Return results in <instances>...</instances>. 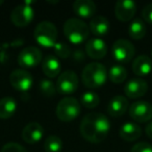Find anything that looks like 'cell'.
<instances>
[{"label": "cell", "instance_id": "1", "mask_svg": "<svg viewBox=\"0 0 152 152\" xmlns=\"http://www.w3.org/2000/svg\"><path fill=\"white\" fill-rule=\"evenodd\" d=\"M110 129L108 118L101 113H90L81 120L80 134L85 140L97 144L105 140Z\"/></svg>", "mask_w": 152, "mask_h": 152}, {"label": "cell", "instance_id": "2", "mask_svg": "<svg viewBox=\"0 0 152 152\" xmlns=\"http://www.w3.org/2000/svg\"><path fill=\"white\" fill-rule=\"evenodd\" d=\"M107 77L108 72L105 66L97 61L88 64L81 72V79L83 85L90 89L102 87L106 83Z\"/></svg>", "mask_w": 152, "mask_h": 152}, {"label": "cell", "instance_id": "3", "mask_svg": "<svg viewBox=\"0 0 152 152\" xmlns=\"http://www.w3.org/2000/svg\"><path fill=\"white\" fill-rule=\"evenodd\" d=\"M64 34L68 41L73 44H81L90 34V27L78 18H70L64 24Z\"/></svg>", "mask_w": 152, "mask_h": 152}, {"label": "cell", "instance_id": "4", "mask_svg": "<svg viewBox=\"0 0 152 152\" xmlns=\"http://www.w3.org/2000/svg\"><path fill=\"white\" fill-rule=\"evenodd\" d=\"M34 37L38 44L43 47H54L57 41V29L49 21L40 22L34 28Z\"/></svg>", "mask_w": 152, "mask_h": 152}, {"label": "cell", "instance_id": "5", "mask_svg": "<svg viewBox=\"0 0 152 152\" xmlns=\"http://www.w3.org/2000/svg\"><path fill=\"white\" fill-rule=\"evenodd\" d=\"M81 110L80 103L73 97H65L56 105L55 114L56 117L63 122H70L79 116Z\"/></svg>", "mask_w": 152, "mask_h": 152}, {"label": "cell", "instance_id": "6", "mask_svg": "<svg viewBox=\"0 0 152 152\" xmlns=\"http://www.w3.org/2000/svg\"><path fill=\"white\" fill-rule=\"evenodd\" d=\"M113 56L120 63H128L133 58L135 53L134 46L125 39H119L113 44Z\"/></svg>", "mask_w": 152, "mask_h": 152}, {"label": "cell", "instance_id": "7", "mask_svg": "<svg viewBox=\"0 0 152 152\" xmlns=\"http://www.w3.org/2000/svg\"><path fill=\"white\" fill-rule=\"evenodd\" d=\"M78 77L74 71L68 70L58 76L56 83V90L61 95L73 94L78 88Z\"/></svg>", "mask_w": 152, "mask_h": 152}, {"label": "cell", "instance_id": "8", "mask_svg": "<svg viewBox=\"0 0 152 152\" xmlns=\"http://www.w3.org/2000/svg\"><path fill=\"white\" fill-rule=\"evenodd\" d=\"M10 83L12 87L19 92H27L34 85V78L31 74L24 69L14 70L10 75Z\"/></svg>", "mask_w": 152, "mask_h": 152}, {"label": "cell", "instance_id": "9", "mask_svg": "<svg viewBox=\"0 0 152 152\" xmlns=\"http://www.w3.org/2000/svg\"><path fill=\"white\" fill-rule=\"evenodd\" d=\"M129 116L137 123L149 122L152 119V104L144 100H137L129 106Z\"/></svg>", "mask_w": 152, "mask_h": 152}, {"label": "cell", "instance_id": "10", "mask_svg": "<svg viewBox=\"0 0 152 152\" xmlns=\"http://www.w3.org/2000/svg\"><path fill=\"white\" fill-rule=\"evenodd\" d=\"M34 11L29 4L17 5L11 13V20L17 27H25L34 20Z\"/></svg>", "mask_w": 152, "mask_h": 152}, {"label": "cell", "instance_id": "11", "mask_svg": "<svg viewBox=\"0 0 152 152\" xmlns=\"http://www.w3.org/2000/svg\"><path fill=\"white\" fill-rule=\"evenodd\" d=\"M43 61L42 52L38 47L29 46L21 50L18 55V63L23 68H34Z\"/></svg>", "mask_w": 152, "mask_h": 152}, {"label": "cell", "instance_id": "12", "mask_svg": "<svg viewBox=\"0 0 152 152\" xmlns=\"http://www.w3.org/2000/svg\"><path fill=\"white\" fill-rule=\"evenodd\" d=\"M137 13V3L132 0H119L115 5V15L122 22L130 21Z\"/></svg>", "mask_w": 152, "mask_h": 152}, {"label": "cell", "instance_id": "13", "mask_svg": "<svg viewBox=\"0 0 152 152\" xmlns=\"http://www.w3.org/2000/svg\"><path fill=\"white\" fill-rule=\"evenodd\" d=\"M148 91V85L144 79L133 78L130 79L124 86V93L128 98L137 99L146 95Z\"/></svg>", "mask_w": 152, "mask_h": 152}, {"label": "cell", "instance_id": "14", "mask_svg": "<svg viewBox=\"0 0 152 152\" xmlns=\"http://www.w3.org/2000/svg\"><path fill=\"white\" fill-rule=\"evenodd\" d=\"M86 52L91 58L101 59L107 53V46L100 38L91 39L86 44Z\"/></svg>", "mask_w": 152, "mask_h": 152}, {"label": "cell", "instance_id": "15", "mask_svg": "<svg viewBox=\"0 0 152 152\" xmlns=\"http://www.w3.org/2000/svg\"><path fill=\"white\" fill-rule=\"evenodd\" d=\"M44 135V128L38 122H30L22 130V139L27 144H37Z\"/></svg>", "mask_w": 152, "mask_h": 152}, {"label": "cell", "instance_id": "16", "mask_svg": "<svg viewBox=\"0 0 152 152\" xmlns=\"http://www.w3.org/2000/svg\"><path fill=\"white\" fill-rule=\"evenodd\" d=\"M127 110H129L128 99L124 96H115L107 104V113L113 118H119L123 116Z\"/></svg>", "mask_w": 152, "mask_h": 152}, {"label": "cell", "instance_id": "17", "mask_svg": "<svg viewBox=\"0 0 152 152\" xmlns=\"http://www.w3.org/2000/svg\"><path fill=\"white\" fill-rule=\"evenodd\" d=\"M74 13L81 18H91L96 13V4L92 0H76L72 5Z\"/></svg>", "mask_w": 152, "mask_h": 152}, {"label": "cell", "instance_id": "18", "mask_svg": "<svg viewBox=\"0 0 152 152\" xmlns=\"http://www.w3.org/2000/svg\"><path fill=\"white\" fill-rule=\"evenodd\" d=\"M132 71L140 77L149 75L152 72V59L147 55H139L132 63Z\"/></svg>", "mask_w": 152, "mask_h": 152}, {"label": "cell", "instance_id": "19", "mask_svg": "<svg viewBox=\"0 0 152 152\" xmlns=\"http://www.w3.org/2000/svg\"><path fill=\"white\" fill-rule=\"evenodd\" d=\"M119 135L126 142H133L142 135V128L140 125L133 122H126L121 126Z\"/></svg>", "mask_w": 152, "mask_h": 152}, {"label": "cell", "instance_id": "20", "mask_svg": "<svg viewBox=\"0 0 152 152\" xmlns=\"http://www.w3.org/2000/svg\"><path fill=\"white\" fill-rule=\"evenodd\" d=\"M42 70L49 78H54L61 73V63L54 55H47L42 61Z\"/></svg>", "mask_w": 152, "mask_h": 152}, {"label": "cell", "instance_id": "21", "mask_svg": "<svg viewBox=\"0 0 152 152\" xmlns=\"http://www.w3.org/2000/svg\"><path fill=\"white\" fill-rule=\"evenodd\" d=\"M89 27L94 36L103 37L110 30V22L104 16H96L92 18Z\"/></svg>", "mask_w": 152, "mask_h": 152}, {"label": "cell", "instance_id": "22", "mask_svg": "<svg viewBox=\"0 0 152 152\" xmlns=\"http://www.w3.org/2000/svg\"><path fill=\"white\" fill-rule=\"evenodd\" d=\"M17 110V101L13 97H3L0 99V119H10Z\"/></svg>", "mask_w": 152, "mask_h": 152}, {"label": "cell", "instance_id": "23", "mask_svg": "<svg viewBox=\"0 0 152 152\" xmlns=\"http://www.w3.org/2000/svg\"><path fill=\"white\" fill-rule=\"evenodd\" d=\"M146 31H147V28H146L145 22L142 19H140V18L134 19L129 24L128 34L133 40H141V39H143L146 36Z\"/></svg>", "mask_w": 152, "mask_h": 152}, {"label": "cell", "instance_id": "24", "mask_svg": "<svg viewBox=\"0 0 152 152\" xmlns=\"http://www.w3.org/2000/svg\"><path fill=\"white\" fill-rule=\"evenodd\" d=\"M108 78L114 83H122L127 78V70L121 65H114L108 70Z\"/></svg>", "mask_w": 152, "mask_h": 152}, {"label": "cell", "instance_id": "25", "mask_svg": "<svg viewBox=\"0 0 152 152\" xmlns=\"http://www.w3.org/2000/svg\"><path fill=\"white\" fill-rule=\"evenodd\" d=\"M100 97L96 92L93 91H87L81 95L80 97V103L86 108H95L99 104Z\"/></svg>", "mask_w": 152, "mask_h": 152}, {"label": "cell", "instance_id": "26", "mask_svg": "<svg viewBox=\"0 0 152 152\" xmlns=\"http://www.w3.org/2000/svg\"><path fill=\"white\" fill-rule=\"evenodd\" d=\"M45 152H61L63 149V142L61 137L55 134L49 135L44 143Z\"/></svg>", "mask_w": 152, "mask_h": 152}, {"label": "cell", "instance_id": "27", "mask_svg": "<svg viewBox=\"0 0 152 152\" xmlns=\"http://www.w3.org/2000/svg\"><path fill=\"white\" fill-rule=\"evenodd\" d=\"M40 90L41 93L46 97H52L56 93V86L50 80V79H42L40 81Z\"/></svg>", "mask_w": 152, "mask_h": 152}, {"label": "cell", "instance_id": "28", "mask_svg": "<svg viewBox=\"0 0 152 152\" xmlns=\"http://www.w3.org/2000/svg\"><path fill=\"white\" fill-rule=\"evenodd\" d=\"M54 52L59 58H63V59H66V58H69L72 54V51H71V48L68 46L67 44L65 43H61V42H57L56 44L54 45Z\"/></svg>", "mask_w": 152, "mask_h": 152}, {"label": "cell", "instance_id": "29", "mask_svg": "<svg viewBox=\"0 0 152 152\" xmlns=\"http://www.w3.org/2000/svg\"><path fill=\"white\" fill-rule=\"evenodd\" d=\"M1 152H27V151H26V149L22 145L11 142V143H7L3 146L2 149H1Z\"/></svg>", "mask_w": 152, "mask_h": 152}, {"label": "cell", "instance_id": "30", "mask_svg": "<svg viewBox=\"0 0 152 152\" xmlns=\"http://www.w3.org/2000/svg\"><path fill=\"white\" fill-rule=\"evenodd\" d=\"M130 152H152V145L149 143H145V142H141L137 143L131 148Z\"/></svg>", "mask_w": 152, "mask_h": 152}, {"label": "cell", "instance_id": "31", "mask_svg": "<svg viewBox=\"0 0 152 152\" xmlns=\"http://www.w3.org/2000/svg\"><path fill=\"white\" fill-rule=\"evenodd\" d=\"M142 17L147 23L152 24V3H149L142 10Z\"/></svg>", "mask_w": 152, "mask_h": 152}, {"label": "cell", "instance_id": "32", "mask_svg": "<svg viewBox=\"0 0 152 152\" xmlns=\"http://www.w3.org/2000/svg\"><path fill=\"white\" fill-rule=\"evenodd\" d=\"M71 55H72V57H73L74 61H78V63L83 61L86 59V53L83 49H76V50H74V52L72 53Z\"/></svg>", "mask_w": 152, "mask_h": 152}, {"label": "cell", "instance_id": "33", "mask_svg": "<svg viewBox=\"0 0 152 152\" xmlns=\"http://www.w3.org/2000/svg\"><path fill=\"white\" fill-rule=\"evenodd\" d=\"M145 131H146V134H147V137H150V139L152 140V121L146 125Z\"/></svg>", "mask_w": 152, "mask_h": 152}, {"label": "cell", "instance_id": "34", "mask_svg": "<svg viewBox=\"0 0 152 152\" xmlns=\"http://www.w3.org/2000/svg\"><path fill=\"white\" fill-rule=\"evenodd\" d=\"M3 3H4V1H3V0H0V5L3 4Z\"/></svg>", "mask_w": 152, "mask_h": 152}, {"label": "cell", "instance_id": "35", "mask_svg": "<svg viewBox=\"0 0 152 152\" xmlns=\"http://www.w3.org/2000/svg\"><path fill=\"white\" fill-rule=\"evenodd\" d=\"M151 59H152V50H151Z\"/></svg>", "mask_w": 152, "mask_h": 152}]
</instances>
